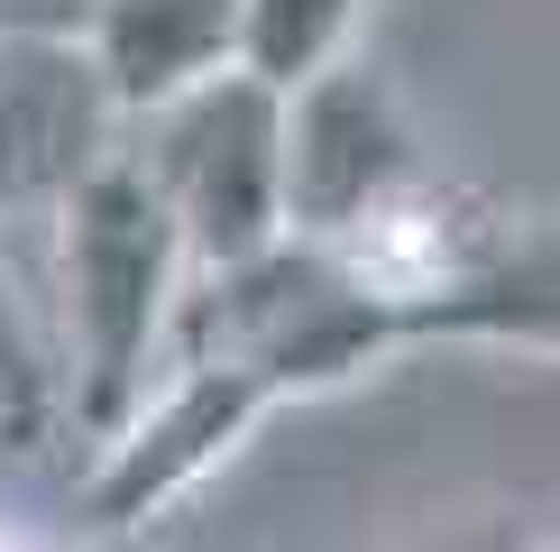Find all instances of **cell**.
Instances as JSON below:
<instances>
[{
  "label": "cell",
  "instance_id": "7",
  "mask_svg": "<svg viewBox=\"0 0 560 552\" xmlns=\"http://www.w3.org/2000/svg\"><path fill=\"white\" fill-rule=\"evenodd\" d=\"M423 332H469V341H551L560 350V221L497 230L487 258L423 313Z\"/></svg>",
  "mask_w": 560,
  "mask_h": 552
},
{
  "label": "cell",
  "instance_id": "8",
  "mask_svg": "<svg viewBox=\"0 0 560 552\" xmlns=\"http://www.w3.org/2000/svg\"><path fill=\"white\" fill-rule=\"evenodd\" d=\"M368 0H240V65L276 92L313 83L322 65L349 56Z\"/></svg>",
  "mask_w": 560,
  "mask_h": 552
},
{
  "label": "cell",
  "instance_id": "3",
  "mask_svg": "<svg viewBox=\"0 0 560 552\" xmlns=\"http://www.w3.org/2000/svg\"><path fill=\"white\" fill-rule=\"evenodd\" d=\"M276 405L285 396H276L248 359H212V350L175 359V378L156 387V396H138V414L102 442V470H92V488H83L92 525H120L129 534V525L166 516V506L194 497Z\"/></svg>",
  "mask_w": 560,
  "mask_h": 552
},
{
  "label": "cell",
  "instance_id": "9",
  "mask_svg": "<svg viewBox=\"0 0 560 552\" xmlns=\"http://www.w3.org/2000/svg\"><path fill=\"white\" fill-rule=\"evenodd\" d=\"M56 414H65V368H56V350H46V332H37L28 295H19L10 258H0V442L28 451Z\"/></svg>",
  "mask_w": 560,
  "mask_h": 552
},
{
  "label": "cell",
  "instance_id": "1",
  "mask_svg": "<svg viewBox=\"0 0 560 552\" xmlns=\"http://www.w3.org/2000/svg\"><path fill=\"white\" fill-rule=\"evenodd\" d=\"M56 276H65V424L110 442L148 396L166 322L184 313V221L148 157L110 148L74 194L56 203Z\"/></svg>",
  "mask_w": 560,
  "mask_h": 552
},
{
  "label": "cell",
  "instance_id": "6",
  "mask_svg": "<svg viewBox=\"0 0 560 552\" xmlns=\"http://www.w3.org/2000/svg\"><path fill=\"white\" fill-rule=\"evenodd\" d=\"M83 46L129 120L240 65V0H92Z\"/></svg>",
  "mask_w": 560,
  "mask_h": 552
},
{
  "label": "cell",
  "instance_id": "2",
  "mask_svg": "<svg viewBox=\"0 0 560 552\" xmlns=\"http://www.w3.org/2000/svg\"><path fill=\"white\" fill-rule=\"evenodd\" d=\"M148 175L166 184L194 267H240L285 240V92L248 65L148 111Z\"/></svg>",
  "mask_w": 560,
  "mask_h": 552
},
{
  "label": "cell",
  "instance_id": "5",
  "mask_svg": "<svg viewBox=\"0 0 560 552\" xmlns=\"http://www.w3.org/2000/svg\"><path fill=\"white\" fill-rule=\"evenodd\" d=\"M110 102L102 65L65 28H0V212L65 203L110 157Z\"/></svg>",
  "mask_w": 560,
  "mask_h": 552
},
{
  "label": "cell",
  "instance_id": "4",
  "mask_svg": "<svg viewBox=\"0 0 560 552\" xmlns=\"http://www.w3.org/2000/svg\"><path fill=\"white\" fill-rule=\"evenodd\" d=\"M405 175H423V157H413L395 92L368 65L340 56L285 92V230L294 240H340Z\"/></svg>",
  "mask_w": 560,
  "mask_h": 552
}]
</instances>
